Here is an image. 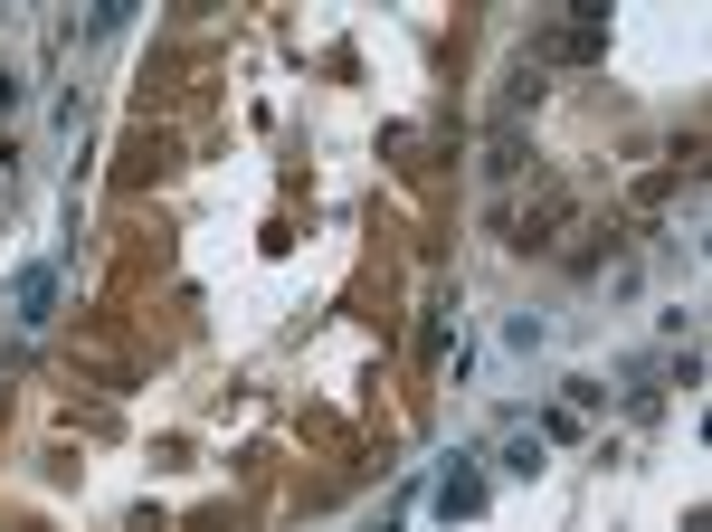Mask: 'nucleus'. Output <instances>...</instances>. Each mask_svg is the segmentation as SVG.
Wrapping results in <instances>:
<instances>
[{
	"label": "nucleus",
	"mask_w": 712,
	"mask_h": 532,
	"mask_svg": "<svg viewBox=\"0 0 712 532\" xmlns=\"http://www.w3.org/2000/svg\"><path fill=\"white\" fill-rule=\"evenodd\" d=\"M475 504H485V475H447V485H437V514H447V523L475 514Z\"/></svg>",
	"instance_id": "obj_2"
},
{
	"label": "nucleus",
	"mask_w": 712,
	"mask_h": 532,
	"mask_svg": "<svg viewBox=\"0 0 712 532\" xmlns=\"http://www.w3.org/2000/svg\"><path fill=\"white\" fill-rule=\"evenodd\" d=\"M48 305H58V267H20V285H10V314H20V323H48Z\"/></svg>",
	"instance_id": "obj_1"
}]
</instances>
